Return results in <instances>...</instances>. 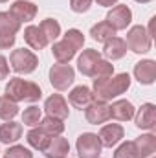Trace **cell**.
<instances>
[{"mask_svg":"<svg viewBox=\"0 0 156 158\" xmlns=\"http://www.w3.org/2000/svg\"><path fill=\"white\" fill-rule=\"evenodd\" d=\"M44 110H46L48 116L63 119V121L70 116L68 103H66V99H64L61 94H51V96L46 99V103H44Z\"/></svg>","mask_w":156,"mask_h":158,"instance_id":"cell-9","label":"cell"},{"mask_svg":"<svg viewBox=\"0 0 156 158\" xmlns=\"http://www.w3.org/2000/svg\"><path fill=\"white\" fill-rule=\"evenodd\" d=\"M90 35L97 42H107L110 37H116V30L107 20H101V22H97V24H94L90 28Z\"/></svg>","mask_w":156,"mask_h":158,"instance_id":"cell-24","label":"cell"},{"mask_svg":"<svg viewBox=\"0 0 156 158\" xmlns=\"http://www.w3.org/2000/svg\"><path fill=\"white\" fill-rule=\"evenodd\" d=\"M130 86V76L127 72L117 74V76H110V77H96L94 79V98L99 101H110L117 96L125 94Z\"/></svg>","mask_w":156,"mask_h":158,"instance_id":"cell-1","label":"cell"},{"mask_svg":"<svg viewBox=\"0 0 156 158\" xmlns=\"http://www.w3.org/2000/svg\"><path fill=\"white\" fill-rule=\"evenodd\" d=\"M4 158H33V153L30 149H26L24 145H11L6 151Z\"/></svg>","mask_w":156,"mask_h":158,"instance_id":"cell-32","label":"cell"},{"mask_svg":"<svg viewBox=\"0 0 156 158\" xmlns=\"http://www.w3.org/2000/svg\"><path fill=\"white\" fill-rule=\"evenodd\" d=\"M94 0H70V7L74 13H86Z\"/></svg>","mask_w":156,"mask_h":158,"instance_id":"cell-34","label":"cell"},{"mask_svg":"<svg viewBox=\"0 0 156 158\" xmlns=\"http://www.w3.org/2000/svg\"><path fill=\"white\" fill-rule=\"evenodd\" d=\"M76 81V70L70 64L57 63L50 68V83L55 90H68Z\"/></svg>","mask_w":156,"mask_h":158,"instance_id":"cell-5","label":"cell"},{"mask_svg":"<svg viewBox=\"0 0 156 158\" xmlns=\"http://www.w3.org/2000/svg\"><path fill=\"white\" fill-rule=\"evenodd\" d=\"M40 119H42V112H40L39 107H35V105L28 107L22 112V123L28 125V127H37L40 123Z\"/></svg>","mask_w":156,"mask_h":158,"instance_id":"cell-29","label":"cell"},{"mask_svg":"<svg viewBox=\"0 0 156 158\" xmlns=\"http://www.w3.org/2000/svg\"><path fill=\"white\" fill-rule=\"evenodd\" d=\"M136 127L143 131H154L156 129V105L143 103L136 112Z\"/></svg>","mask_w":156,"mask_h":158,"instance_id":"cell-13","label":"cell"},{"mask_svg":"<svg viewBox=\"0 0 156 158\" xmlns=\"http://www.w3.org/2000/svg\"><path fill=\"white\" fill-rule=\"evenodd\" d=\"M64 40H68L76 50H81L83 48V44H84V35L79 31V30H76V28H72V30H68L66 33H64V37H63Z\"/></svg>","mask_w":156,"mask_h":158,"instance_id":"cell-30","label":"cell"},{"mask_svg":"<svg viewBox=\"0 0 156 158\" xmlns=\"http://www.w3.org/2000/svg\"><path fill=\"white\" fill-rule=\"evenodd\" d=\"M9 76V64L4 55H0V79H6Z\"/></svg>","mask_w":156,"mask_h":158,"instance_id":"cell-36","label":"cell"},{"mask_svg":"<svg viewBox=\"0 0 156 158\" xmlns=\"http://www.w3.org/2000/svg\"><path fill=\"white\" fill-rule=\"evenodd\" d=\"M22 138V123H17V121H7V123H2L0 125V142L9 145V143H15Z\"/></svg>","mask_w":156,"mask_h":158,"instance_id":"cell-20","label":"cell"},{"mask_svg":"<svg viewBox=\"0 0 156 158\" xmlns=\"http://www.w3.org/2000/svg\"><path fill=\"white\" fill-rule=\"evenodd\" d=\"M4 2H7V0H0V4H4Z\"/></svg>","mask_w":156,"mask_h":158,"instance_id":"cell-39","label":"cell"},{"mask_svg":"<svg viewBox=\"0 0 156 158\" xmlns=\"http://www.w3.org/2000/svg\"><path fill=\"white\" fill-rule=\"evenodd\" d=\"M107 22L116 30V31H121V30H127L132 22V11L130 7H127L125 4H117L114 6L109 13H107Z\"/></svg>","mask_w":156,"mask_h":158,"instance_id":"cell-7","label":"cell"},{"mask_svg":"<svg viewBox=\"0 0 156 158\" xmlns=\"http://www.w3.org/2000/svg\"><path fill=\"white\" fill-rule=\"evenodd\" d=\"M114 74V64L107 59H101L94 70V77H110Z\"/></svg>","mask_w":156,"mask_h":158,"instance_id":"cell-31","label":"cell"},{"mask_svg":"<svg viewBox=\"0 0 156 158\" xmlns=\"http://www.w3.org/2000/svg\"><path fill=\"white\" fill-rule=\"evenodd\" d=\"M94 99H96V98H94L92 88H88V86H84V85L76 86V88L68 94V101H70V105L76 107V109H79V110L86 109Z\"/></svg>","mask_w":156,"mask_h":158,"instance_id":"cell-16","label":"cell"},{"mask_svg":"<svg viewBox=\"0 0 156 158\" xmlns=\"http://www.w3.org/2000/svg\"><path fill=\"white\" fill-rule=\"evenodd\" d=\"M9 63H11L13 72H17V74H31L39 66V57L31 50L18 48V50H13L11 52Z\"/></svg>","mask_w":156,"mask_h":158,"instance_id":"cell-3","label":"cell"},{"mask_svg":"<svg viewBox=\"0 0 156 158\" xmlns=\"http://www.w3.org/2000/svg\"><path fill=\"white\" fill-rule=\"evenodd\" d=\"M51 53H53V57H55L57 63L68 64V63L76 57L77 50H76L68 40L63 39V40H59V42H53V46H51Z\"/></svg>","mask_w":156,"mask_h":158,"instance_id":"cell-19","label":"cell"},{"mask_svg":"<svg viewBox=\"0 0 156 158\" xmlns=\"http://www.w3.org/2000/svg\"><path fill=\"white\" fill-rule=\"evenodd\" d=\"M99 6H103V7H112V6H116L117 0H96Z\"/></svg>","mask_w":156,"mask_h":158,"instance_id":"cell-37","label":"cell"},{"mask_svg":"<svg viewBox=\"0 0 156 158\" xmlns=\"http://www.w3.org/2000/svg\"><path fill=\"white\" fill-rule=\"evenodd\" d=\"M99 61H101V53H99L97 50H92V48L83 50V53L79 55V59H77L79 72H81L83 76L94 77V70H96V66H97Z\"/></svg>","mask_w":156,"mask_h":158,"instance_id":"cell-11","label":"cell"},{"mask_svg":"<svg viewBox=\"0 0 156 158\" xmlns=\"http://www.w3.org/2000/svg\"><path fill=\"white\" fill-rule=\"evenodd\" d=\"M114 158H136V153H134V145L132 142H123L114 153Z\"/></svg>","mask_w":156,"mask_h":158,"instance_id":"cell-33","label":"cell"},{"mask_svg":"<svg viewBox=\"0 0 156 158\" xmlns=\"http://www.w3.org/2000/svg\"><path fill=\"white\" fill-rule=\"evenodd\" d=\"M53 136H50L46 131H42L40 127H33L28 134H26V140H28V143L35 149V151H40V153H44V149L48 147V143H50V140H51Z\"/></svg>","mask_w":156,"mask_h":158,"instance_id":"cell-23","label":"cell"},{"mask_svg":"<svg viewBox=\"0 0 156 158\" xmlns=\"http://www.w3.org/2000/svg\"><path fill=\"white\" fill-rule=\"evenodd\" d=\"M9 13L22 24V22H31L37 15V6L30 0H17L9 7Z\"/></svg>","mask_w":156,"mask_h":158,"instance_id":"cell-12","label":"cell"},{"mask_svg":"<svg viewBox=\"0 0 156 158\" xmlns=\"http://www.w3.org/2000/svg\"><path fill=\"white\" fill-rule=\"evenodd\" d=\"M103 44H105L103 46V55L107 57V61H117V59L125 57V53H127V44L119 37H110Z\"/></svg>","mask_w":156,"mask_h":158,"instance_id":"cell-18","label":"cell"},{"mask_svg":"<svg viewBox=\"0 0 156 158\" xmlns=\"http://www.w3.org/2000/svg\"><path fill=\"white\" fill-rule=\"evenodd\" d=\"M110 118L117 121H129L134 118V105L127 99H117L110 105Z\"/></svg>","mask_w":156,"mask_h":158,"instance_id":"cell-22","label":"cell"},{"mask_svg":"<svg viewBox=\"0 0 156 158\" xmlns=\"http://www.w3.org/2000/svg\"><path fill=\"white\" fill-rule=\"evenodd\" d=\"M6 98H9L11 101L18 103V101H28V103H35L42 98V90L37 83L33 81H24L20 77H11L9 83L6 85Z\"/></svg>","mask_w":156,"mask_h":158,"instance_id":"cell-2","label":"cell"},{"mask_svg":"<svg viewBox=\"0 0 156 158\" xmlns=\"http://www.w3.org/2000/svg\"><path fill=\"white\" fill-rule=\"evenodd\" d=\"M68 153H70V143L63 136H53L50 140L48 147L44 149V156L46 158H66Z\"/></svg>","mask_w":156,"mask_h":158,"instance_id":"cell-17","label":"cell"},{"mask_svg":"<svg viewBox=\"0 0 156 158\" xmlns=\"http://www.w3.org/2000/svg\"><path fill=\"white\" fill-rule=\"evenodd\" d=\"M17 40V35H11V33H6V35H0V50H9Z\"/></svg>","mask_w":156,"mask_h":158,"instance_id":"cell-35","label":"cell"},{"mask_svg":"<svg viewBox=\"0 0 156 158\" xmlns=\"http://www.w3.org/2000/svg\"><path fill=\"white\" fill-rule=\"evenodd\" d=\"M134 77L142 85H153L156 81V63L153 59H143L134 66Z\"/></svg>","mask_w":156,"mask_h":158,"instance_id":"cell-14","label":"cell"},{"mask_svg":"<svg viewBox=\"0 0 156 158\" xmlns=\"http://www.w3.org/2000/svg\"><path fill=\"white\" fill-rule=\"evenodd\" d=\"M84 116H86V121L92 123V125L105 123V121L110 119V105H109L107 101L94 99V101L84 109Z\"/></svg>","mask_w":156,"mask_h":158,"instance_id":"cell-8","label":"cell"},{"mask_svg":"<svg viewBox=\"0 0 156 158\" xmlns=\"http://www.w3.org/2000/svg\"><path fill=\"white\" fill-rule=\"evenodd\" d=\"M127 48L134 53H147L153 46V39L143 26H132L127 31Z\"/></svg>","mask_w":156,"mask_h":158,"instance_id":"cell-4","label":"cell"},{"mask_svg":"<svg viewBox=\"0 0 156 158\" xmlns=\"http://www.w3.org/2000/svg\"><path fill=\"white\" fill-rule=\"evenodd\" d=\"M39 127L42 129V131H46L50 136H61L63 131H64V123H63V119L51 118V116H46V118L40 119Z\"/></svg>","mask_w":156,"mask_h":158,"instance_id":"cell-26","label":"cell"},{"mask_svg":"<svg viewBox=\"0 0 156 158\" xmlns=\"http://www.w3.org/2000/svg\"><path fill=\"white\" fill-rule=\"evenodd\" d=\"M17 114H18V105L11 101L9 98H2L0 99V119L11 121Z\"/></svg>","mask_w":156,"mask_h":158,"instance_id":"cell-28","label":"cell"},{"mask_svg":"<svg viewBox=\"0 0 156 158\" xmlns=\"http://www.w3.org/2000/svg\"><path fill=\"white\" fill-rule=\"evenodd\" d=\"M76 149H77L79 158H99L103 145H101L97 134H94V132H83L77 138Z\"/></svg>","mask_w":156,"mask_h":158,"instance_id":"cell-6","label":"cell"},{"mask_svg":"<svg viewBox=\"0 0 156 158\" xmlns=\"http://www.w3.org/2000/svg\"><path fill=\"white\" fill-rule=\"evenodd\" d=\"M39 28H40V31L44 33V37H46L48 42H53V40L61 35V24L55 19H44L40 22Z\"/></svg>","mask_w":156,"mask_h":158,"instance_id":"cell-27","label":"cell"},{"mask_svg":"<svg viewBox=\"0 0 156 158\" xmlns=\"http://www.w3.org/2000/svg\"><path fill=\"white\" fill-rule=\"evenodd\" d=\"M123 136H125V131H123V127H121L119 123L103 125L101 131H99V134H97L101 145H103V147H110V149L123 140Z\"/></svg>","mask_w":156,"mask_h":158,"instance_id":"cell-10","label":"cell"},{"mask_svg":"<svg viewBox=\"0 0 156 158\" xmlns=\"http://www.w3.org/2000/svg\"><path fill=\"white\" fill-rule=\"evenodd\" d=\"M134 2H138V4H149V2H153V0H134Z\"/></svg>","mask_w":156,"mask_h":158,"instance_id":"cell-38","label":"cell"},{"mask_svg":"<svg viewBox=\"0 0 156 158\" xmlns=\"http://www.w3.org/2000/svg\"><path fill=\"white\" fill-rule=\"evenodd\" d=\"M18 30H20V22L9 11H0V35H6V33L17 35Z\"/></svg>","mask_w":156,"mask_h":158,"instance_id":"cell-25","label":"cell"},{"mask_svg":"<svg viewBox=\"0 0 156 158\" xmlns=\"http://www.w3.org/2000/svg\"><path fill=\"white\" fill-rule=\"evenodd\" d=\"M151 158H153V156H151Z\"/></svg>","mask_w":156,"mask_h":158,"instance_id":"cell-40","label":"cell"},{"mask_svg":"<svg viewBox=\"0 0 156 158\" xmlns=\"http://www.w3.org/2000/svg\"><path fill=\"white\" fill-rule=\"evenodd\" d=\"M132 145H134L136 158H151L156 153V136L151 132L142 134L132 142Z\"/></svg>","mask_w":156,"mask_h":158,"instance_id":"cell-15","label":"cell"},{"mask_svg":"<svg viewBox=\"0 0 156 158\" xmlns=\"http://www.w3.org/2000/svg\"><path fill=\"white\" fill-rule=\"evenodd\" d=\"M24 40H26V44L31 50H44L48 46V40L44 37V33L40 31L39 26H33V24L26 26V30H24Z\"/></svg>","mask_w":156,"mask_h":158,"instance_id":"cell-21","label":"cell"}]
</instances>
